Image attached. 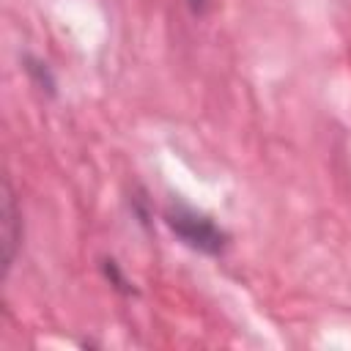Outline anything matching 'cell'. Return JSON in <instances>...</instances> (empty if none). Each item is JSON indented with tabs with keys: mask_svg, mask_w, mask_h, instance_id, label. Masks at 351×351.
<instances>
[{
	"mask_svg": "<svg viewBox=\"0 0 351 351\" xmlns=\"http://www.w3.org/2000/svg\"><path fill=\"white\" fill-rule=\"evenodd\" d=\"M162 219L181 244H186L189 250H195L200 255L217 258L230 244V236L222 225H217L208 214H203V211H197V208H192L181 200H173L162 211Z\"/></svg>",
	"mask_w": 351,
	"mask_h": 351,
	"instance_id": "6da1fadb",
	"label": "cell"
},
{
	"mask_svg": "<svg viewBox=\"0 0 351 351\" xmlns=\"http://www.w3.org/2000/svg\"><path fill=\"white\" fill-rule=\"evenodd\" d=\"M0 247H3V274L11 271L16 261V250L22 244V214L16 208V197L11 192V184H3V219H0Z\"/></svg>",
	"mask_w": 351,
	"mask_h": 351,
	"instance_id": "7a4b0ae2",
	"label": "cell"
},
{
	"mask_svg": "<svg viewBox=\"0 0 351 351\" xmlns=\"http://www.w3.org/2000/svg\"><path fill=\"white\" fill-rule=\"evenodd\" d=\"M22 69H25V74L33 82L36 90H41L47 96H58V80H55V74H52L47 60H41L36 55H25L22 58Z\"/></svg>",
	"mask_w": 351,
	"mask_h": 351,
	"instance_id": "3957f363",
	"label": "cell"
},
{
	"mask_svg": "<svg viewBox=\"0 0 351 351\" xmlns=\"http://www.w3.org/2000/svg\"><path fill=\"white\" fill-rule=\"evenodd\" d=\"M101 274H104V280L110 282V288L115 291V293H121V296H134L137 293V288H134V282L123 274V269H121V263L115 261V258H101Z\"/></svg>",
	"mask_w": 351,
	"mask_h": 351,
	"instance_id": "277c9868",
	"label": "cell"
},
{
	"mask_svg": "<svg viewBox=\"0 0 351 351\" xmlns=\"http://www.w3.org/2000/svg\"><path fill=\"white\" fill-rule=\"evenodd\" d=\"M206 3H208V0H186V5H189L195 14H203V11H206Z\"/></svg>",
	"mask_w": 351,
	"mask_h": 351,
	"instance_id": "5b68a950",
	"label": "cell"
}]
</instances>
